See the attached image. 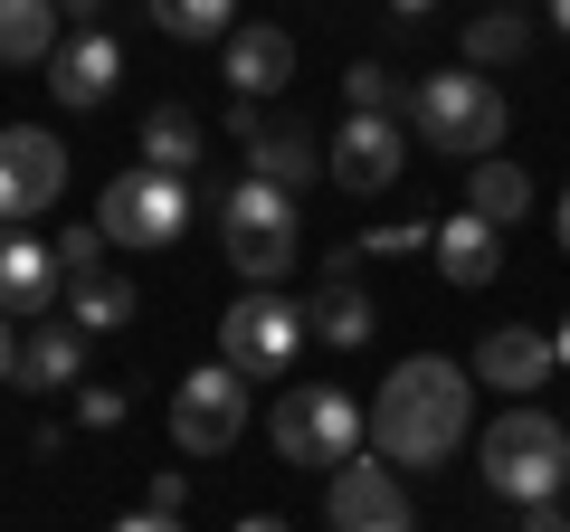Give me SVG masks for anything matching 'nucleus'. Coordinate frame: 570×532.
<instances>
[{
    "label": "nucleus",
    "instance_id": "20",
    "mask_svg": "<svg viewBox=\"0 0 570 532\" xmlns=\"http://www.w3.org/2000/svg\"><path fill=\"white\" fill-rule=\"evenodd\" d=\"M142 162L190 171V181H200V162H209V134H200V115H190V105H153V115H142Z\"/></svg>",
    "mask_w": 570,
    "mask_h": 532
},
{
    "label": "nucleus",
    "instance_id": "23",
    "mask_svg": "<svg viewBox=\"0 0 570 532\" xmlns=\"http://www.w3.org/2000/svg\"><path fill=\"white\" fill-rule=\"evenodd\" d=\"M67 314H77L86 333H124V324L142 314V295L124 286V276H105V266H96V276H77V286H67Z\"/></svg>",
    "mask_w": 570,
    "mask_h": 532
},
{
    "label": "nucleus",
    "instance_id": "31",
    "mask_svg": "<svg viewBox=\"0 0 570 532\" xmlns=\"http://www.w3.org/2000/svg\"><path fill=\"white\" fill-rule=\"evenodd\" d=\"M513 513H523L532 532H561V523H570V494H542V504H513Z\"/></svg>",
    "mask_w": 570,
    "mask_h": 532
},
{
    "label": "nucleus",
    "instance_id": "6",
    "mask_svg": "<svg viewBox=\"0 0 570 532\" xmlns=\"http://www.w3.org/2000/svg\"><path fill=\"white\" fill-rule=\"evenodd\" d=\"M352 447H362V410H352V390H333V381H295V390L276 400V466H314V475H333Z\"/></svg>",
    "mask_w": 570,
    "mask_h": 532
},
{
    "label": "nucleus",
    "instance_id": "32",
    "mask_svg": "<svg viewBox=\"0 0 570 532\" xmlns=\"http://www.w3.org/2000/svg\"><path fill=\"white\" fill-rule=\"evenodd\" d=\"M10 324H20V314H0V381H10V362H20V333Z\"/></svg>",
    "mask_w": 570,
    "mask_h": 532
},
{
    "label": "nucleus",
    "instance_id": "26",
    "mask_svg": "<svg viewBox=\"0 0 570 532\" xmlns=\"http://www.w3.org/2000/svg\"><path fill=\"white\" fill-rule=\"evenodd\" d=\"M105 247H115V238L86 219V228H58V247H48V257H58V276L77 286V276H96V266H105Z\"/></svg>",
    "mask_w": 570,
    "mask_h": 532
},
{
    "label": "nucleus",
    "instance_id": "9",
    "mask_svg": "<svg viewBox=\"0 0 570 532\" xmlns=\"http://www.w3.org/2000/svg\"><path fill=\"white\" fill-rule=\"evenodd\" d=\"M324 513H333L343 532H400V523H419V504H409V485L390 475V456H381V447H371V456L352 447L343 466H333V494H324Z\"/></svg>",
    "mask_w": 570,
    "mask_h": 532
},
{
    "label": "nucleus",
    "instance_id": "16",
    "mask_svg": "<svg viewBox=\"0 0 570 532\" xmlns=\"http://www.w3.org/2000/svg\"><path fill=\"white\" fill-rule=\"evenodd\" d=\"M86 343H96V333H86L77 314H67V324L48 314V324H39V333L20 343V362H10V381H20V390H77V381H86Z\"/></svg>",
    "mask_w": 570,
    "mask_h": 532
},
{
    "label": "nucleus",
    "instance_id": "33",
    "mask_svg": "<svg viewBox=\"0 0 570 532\" xmlns=\"http://www.w3.org/2000/svg\"><path fill=\"white\" fill-rule=\"evenodd\" d=\"M58 20H77V29H86V20H105V0H58Z\"/></svg>",
    "mask_w": 570,
    "mask_h": 532
},
{
    "label": "nucleus",
    "instance_id": "4",
    "mask_svg": "<svg viewBox=\"0 0 570 532\" xmlns=\"http://www.w3.org/2000/svg\"><path fill=\"white\" fill-rule=\"evenodd\" d=\"M219 228H228V266H238L247 286H276L285 266H295V247H305V228H295V190L266 181V171H247V181L219 190Z\"/></svg>",
    "mask_w": 570,
    "mask_h": 532
},
{
    "label": "nucleus",
    "instance_id": "14",
    "mask_svg": "<svg viewBox=\"0 0 570 532\" xmlns=\"http://www.w3.org/2000/svg\"><path fill=\"white\" fill-rule=\"evenodd\" d=\"M48 86H58V105H77V115H96V105H105V96L124 86V48L105 39L96 20H86L77 39H58V48H48Z\"/></svg>",
    "mask_w": 570,
    "mask_h": 532
},
{
    "label": "nucleus",
    "instance_id": "30",
    "mask_svg": "<svg viewBox=\"0 0 570 532\" xmlns=\"http://www.w3.org/2000/svg\"><path fill=\"white\" fill-rule=\"evenodd\" d=\"M77 418L86 428H124V390H77Z\"/></svg>",
    "mask_w": 570,
    "mask_h": 532
},
{
    "label": "nucleus",
    "instance_id": "25",
    "mask_svg": "<svg viewBox=\"0 0 570 532\" xmlns=\"http://www.w3.org/2000/svg\"><path fill=\"white\" fill-rule=\"evenodd\" d=\"M523 48H532L523 10H475V20H466V67H513Z\"/></svg>",
    "mask_w": 570,
    "mask_h": 532
},
{
    "label": "nucleus",
    "instance_id": "36",
    "mask_svg": "<svg viewBox=\"0 0 570 532\" xmlns=\"http://www.w3.org/2000/svg\"><path fill=\"white\" fill-rule=\"evenodd\" d=\"M551 352H561V362H570V314H561V333H551Z\"/></svg>",
    "mask_w": 570,
    "mask_h": 532
},
{
    "label": "nucleus",
    "instance_id": "28",
    "mask_svg": "<svg viewBox=\"0 0 570 532\" xmlns=\"http://www.w3.org/2000/svg\"><path fill=\"white\" fill-rule=\"evenodd\" d=\"M343 96L362 105V115H390V105H400V77H390L381 58H352V67H343Z\"/></svg>",
    "mask_w": 570,
    "mask_h": 532
},
{
    "label": "nucleus",
    "instance_id": "21",
    "mask_svg": "<svg viewBox=\"0 0 570 532\" xmlns=\"http://www.w3.org/2000/svg\"><path fill=\"white\" fill-rule=\"evenodd\" d=\"M58 48V0H0V67H48Z\"/></svg>",
    "mask_w": 570,
    "mask_h": 532
},
{
    "label": "nucleus",
    "instance_id": "3",
    "mask_svg": "<svg viewBox=\"0 0 570 532\" xmlns=\"http://www.w3.org/2000/svg\"><path fill=\"white\" fill-rule=\"evenodd\" d=\"M475 456H485V485L504 494V504H542V494L570 485V418L513 400V410L485 428V447H475Z\"/></svg>",
    "mask_w": 570,
    "mask_h": 532
},
{
    "label": "nucleus",
    "instance_id": "2",
    "mask_svg": "<svg viewBox=\"0 0 570 532\" xmlns=\"http://www.w3.org/2000/svg\"><path fill=\"white\" fill-rule=\"evenodd\" d=\"M504 86H485V67H438V77H419L409 86V134L419 144H438V152H494L504 144Z\"/></svg>",
    "mask_w": 570,
    "mask_h": 532
},
{
    "label": "nucleus",
    "instance_id": "8",
    "mask_svg": "<svg viewBox=\"0 0 570 532\" xmlns=\"http://www.w3.org/2000/svg\"><path fill=\"white\" fill-rule=\"evenodd\" d=\"M247 428V371L238 362H200L171 390V447L181 456H228Z\"/></svg>",
    "mask_w": 570,
    "mask_h": 532
},
{
    "label": "nucleus",
    "instance_id": "27",
    "mask_svg": "<svg viewBox=\"0 0 570 532\" xmlns=\"http://www.w3.org/2000/svg\"><path fill=\"white\" fill-rule=\"evenodd\" d=\"M181 513H190V485H181V466H163L153 494H142V513H134V532H171Z\"/></svg>",
    "mask_w": 570,
    "mask_h": 532
},
{
    "label": "nucleus",
    "instance_id": "11",
    "mask_svg": "<svg viewBox=\"0 0 570 532\" xmlns=\"http://www.w3.org/2000/svg\"><path fill=\"white\" fill-rule=\"evenodd\" d=\"M58 190H67L58 134L10 124V134H0V219H39V209H58Z\"/></svg>",
    "mask_w": 570,
    "mask_h": 532
},
{
    "label": "nucleus",
    "instance_id": "19",
    "mask_svg": "<svg viewBox=\"0 0 570 532\" xmlns=\"http://www.w3.org/2000/svg\"><path fill=\"white\" fill-rule=\"evenodd\" d=\"M371 324H381V314H371V295L352 286V276H333V286L305 305V333H314V343H333V352H362Z\"/></svg>",
    "mask_w": 570,
    "mask_h": 532
},
{
    "label": "nucleus",
    "instance_id": "22",
    "mask_svg": "<svg viewBox=\"0 0 570 532\" xmlns=\"http://www.w3.org/2000/svg\"><path fill=\"white\" fill-rule=\"evenodd\" d=\"M466 209H485L494 228H513L532 209V181H523V162H494V152H475V171H466Z\"/></svg>",
    "mask_w": 570,
    "mask_h": 532
},
{
    "label": "nucleus",
    "instance_id": "1",
    "mask_svg": "<svg viewBox=\"0 0 570 532\" xmlns=\"http://www.w3.org/2000/svg\"><path fill=\"white\" fill-rule=\"evenodd\" d=\"M466 428H475V371L438 362V352L400 362L381 381V400H371V447L390 466H448Z\"/></svg>",
    "mask_w": 570,
    "mask_h": 532
},
{
    "label": "nucleus",
    "instance_id": "7",
    "mask_svg": "<svg viewBox=\"0 0 570 532\" xmlns=\"http://www.w3.org/2000/svg\"><path fill=\"white\" fill-rule=\"evenodd\" d=\"M295 352H305V305H285L276 286H247L219 314V362H238L247 381H285Z\"/></svg>",
    "mask_w": 570,
    "mask_h": 532
},
{
    "label": "nucleus",
    "instance_id": "17",
    "mask_svg": "<svg viewBox=\"0 0 570 532\" xmlns=\"http://www.w3.org/2000/svg\"><path fill=\"white\" fill-rule=\"evenodd\" d=\"M551 371H561L551 333H523V324H504V333H485V343H475V381H485V390H542Z\"/></svg>",
    "mask_w": 570,
    "mask_h": 532
},
{
    "label": "nucleus",
    "instance_id": "29",
    "mask_svg": "<svg viewBox=\"0 0 570 532\" xmlns=\"http://www.w3.org/2000/svg\"><path fill=\"white\" fill-rule=\"evenodd\" d=\"M428 238H438V228H419V219H400V228H362V257H419Z\"/></svg>",
    "mask_w": 570,
    "mask_h": 532
},
{
    "label": "nucleus",
    "instance_id": "37",
    "mask_svg": "<svg viewBox=\"0 0 570 532\" xmlns=\"http://www.w3.org/2000/svg\"><path fill=\"white\" fill-rule=\"evenodd\" d=\"M561 247H570V190H561Z\"/></svg>",
    "mask_w": 570,
    "mask_h": 532
},
{
    "label": "nucleus",
    "instance_id": "12",
    "mask_svg": "<svg viewBox=\"0 0 570 532\" xmlns=\"http://www.w3.org/2000/svg\"><path fill=\"white\" fill-rule=\"evenodd\" d=\"M400 152H409V124L352 105V124L324 144V181H343L352 200H362V190H390V181H400Z\"/></svg>",
    "mask_w": 570,
    "mask_h": 532
},
{
    "label": "nucleus",
    "instance_id": "15",
    "mask_svg": "<svg viewBox=\"0 0 570 532\" xmlns=\"http://www.w3.org/2000/svg\"><path fill=\"white\" fill-rule=\"evenodd\" d=\"M428 257H438V276L448 286H494L504 276V228L485 219V209H456V219H438V238H428Z\"/></svg>",
    "mask_w": 570,
    "mask_h": 532
},
{
    "label": "nucleus",
    "instance_id": "24",
    "mask_svg": "<svg viewBox=\"0 0 570 532\" xmlns=\"http://www.w3.org/2000/svg\"><path fill=\"white\" fill-rule=\"evenodd\" d=\"M142 10H153L163 39H190V48H209V39L238 29V0H142Z\"/></svg>",
    "mask_w": 570,
    "mask_h": 532
},
{
    "label": "nucleus",
    "instance_id": "5",
    "mask_svg": "<svg viewBox=\"0 0 570 532\" xmlns=\"http://www.w3.org/2000/svg\"><path fill=\"white\" fill-rule=\"evenodd\" d=\"M190 219H200V181L190 171H163V162L115 171L105 200H96V228L115 247H171V238H190Z\"/></svg>",
    "mask_w": 570,
    "mask_h": 532
},
{
    "label": "nucleus",
    "instance_id": "34",
    "mask_svg": "<svg viewBox=\"0 0 570 532\" xmlns=\"http://www.w3.org/2000/svg\"><path fill=\"white\" fill-rule=\"evenodd\" d=\"M428 10H438V0H390V20H428Z\"/></svg>",
    "mask_w": 570,
    "mask_h": 532
},
{
    "label": "nucleus",
    "instance_id": "35",
    "mask_svg": "<svg viewBox=\"0 0 570 532\" xmlns=\"http://www.w3.org/2000/svg\"><path fill=\"white\" fill-rule=\"evenodd\" d=\"M551 29H561V39H570V0H551Z\"/></svg>",
    "mask_w": 570,
    "mask_h": 532
},
{
    "label": "nucleus",
    "instance_id": "13",
    "mask_svg": "<svg viewBox=\"0 0 570 532\" xmlns=\"http://www.w3.org/2000/svg\"><path fill=\"white\" fill-rule=\"evenodd\" d=\"M219 77L238 86V96H257V105H276L285 86H295V39H285L276 20H238L219 39Z\"/></svg>",
    "mask_w": 570,
    "mask_h": 532
},
{
    "label": "nucleus",
    "instance_id": "18",
    "mask_svg": "<svg viewBox=\"0 0 570 532\" xmlns=\"http://www.w3.org/2000/svg\"><path fill=\"white\" fill-rule=\"evenodd\" d=\"M48 295H58L48 238H10V219H0V314H48Z\"/></svg>",
    "mask_w": 570,
    "mask_h": 532
},
{
    "label": "nucleus",
    "instance_id": "10",
    "mask_svg": "<svg viewBox=\"0 0 570 532\" xmlns=\"http://www.w3.org/2000/svg\"><path fill=\"white\" fill-rule=\"evenodd\" d=\"M228 144L247 152V171H266V181H285V190H305L314 171H324V144H314L295 115L276 124L257 96H238V115H228Z\"/></svg>",
    "mask_w": 570,
    "mask_h": 532
}]
</instances>
